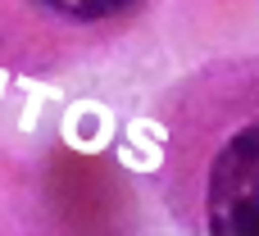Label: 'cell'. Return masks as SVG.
I'll list each match as a JSON object with an SVG mask.
<instances>
[{
  "instance_id": "1",
  "label": "cell",
  "mask_w": 259,
  "mask_h": 236,
  "mask_svg": "<svg viewBox=\"0 0 259 236\" xmlns=\"http://www.w3.org/2000/svg\"><path fill=\"white\" fill-rule=\"evenodd\" d=\"M209 232L255 236L259 232V132L241 127L214 155L209 168Z\"/></svg>"
},
{
  "instance_id": "2",
  "label": "cell",
  "mask_w": 259,
  "mask_h": 236,
  "mask_svg": "<svg viewBox=\"0 0 259 236\" xmlns=\"http://www.w3.org/2000/svg\"><path fill=\"white\" fill-rule=\"evenodd\" d=\"M36 5H46L59 18H73V23H100V18L127 14L137 0H36Z\"/></svg>"
}]
</instances>
